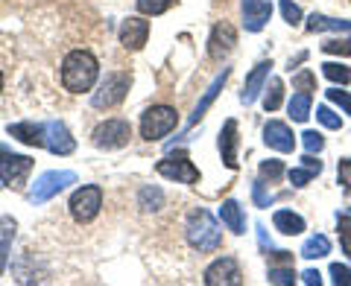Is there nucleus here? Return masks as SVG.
<instances>
[{
  "mask_svg": "<svg viewBox=\"0 0 351 286\" xmlns=\"http://www.w3.org/2000/svg\"><path fill=\"white\" fill-rule=\"evenodd\" d=\"M173 6V0H138V9L144 15H161Z\"/></svg>",
  "mask_w": 351,
  "mask_h": 286,
  "instance_id": "nucleus-33",
  "label": "nucleus"
},
{
  "mask_svg": "<svg viewBox=\"0 0 351 286\" xmlns=\"http://www.w3.org/2000/svg\"><path fill=\"white\" fill-rule=\"evenodd\" d=\"M272 222H276V231H281V234H287V237H295L304 231V219L293 211H276Z\"/></svg>",
  "mask_w": 351,
  "mask_h": 286,
  "instance_id": "nucleus-23",
  "label": "nucleus"
},
{
  "mask_svg": "<svg viewBox=\"0 0 351 286\" xmlns=\"http://www.w3.org/2000/svg\"><path fill=\"white\" fill-rule=\"evenodd\" d=\"M234 44H237L234 27L228 24V21H219V24H214V29H211V38H208V56L214 62H223L228 53L234 50Z\"/></svg>",
  "mask_w": 351,
  "mask_h": 286,
  "instance_id": "nucleus-11",
  "label": "nucleus"
},
{
  "mask_svg": "<svg viewBox=\"0 0 351 286\" xmlns=\"http://www.w3.org/2000/svg\"><path fill=\"white\" fill-rule=\"evenodd\" d=\"M281 100H284V82L272 79L269 88H267V96H263V108H267V112H278Z\"/></svg>",
  "mask_w": 351,
  "mask_h": 286,
  "instance_id": "nucleus-28",
  "label": "nucleus"
},
{
  "mask_svg": "<svg viewBox=\"0 0 351 286\" xmlns=\"http://www.w3.org/2000/svg\"><path fill=\"white\" fill-rule=\"evenodd\" d=\"M219 155L228 170H237V120H226L219 131Z\"/></svg>",
  "mask_w": 351,
  "mask_h": 286,
  "instance_id": "nucleus-17",
  "label": "nucleus"
},
{
  "mask_svg": "<svg viewBox=\"0 0 351 286\" xmlns=\"http://www.w3.org/2000/svg\"><path fill=\"white\" fill-rule=\"evenodd\" d=\"M94 146L97 149H120L126 146L129 138H132V126L126 123V120H106V123H100L94 129Z\"/></svg>",
  "mask_w": 351,
  "mask_h": 286,
  "instance_id": "nucleus-9",
  "label": "nucleus"
},
{
  "mask_svg": "<svg viewBox=\"0 0 351 286\" xmlns=\"http://www.w3.org/2000/svg\"><path fill=\"white\" fill-rule=\"evenodd\" d=\"M228 73H232V70H228V68H223V73H219L217 79L211 82V88H208V91H205V96H202L199 103H196L193 114H191V120H188V126H196V123H199V120L205 117V112H208V108H211V103L217 100V94L223 91V85H226V79H228Z\"/></svg>",
  "mask_w": 351,
  "mask_h": 286,
  "instance_id": "nucleus-18",
  "label": "nucleus"
},
{
  "mask_svg": "<svg viewBox=\"0 0 351 286\" xmlns=\"http://www.w3.org/2000/svg\"><path fill=\"white\" fill-rule=\"evenodd\" d=\"M339 246H343V251H346L348 260H351V234H339Z\"/></svg>",
  "mask_w": 351,
  "mask_h": 286,
  "instance_id": "nucleus-46",
  "label": "nucleus"
},
{
  "mask_svg": "<svg viewBox=\"0 0 351 286\" xmlns=\"http://www.w3.org/2000/svg\"><path fill=\"white\" fill-rule=\"evenodd\" d=\"M322 53H334V56H351V36H346L343 41L331 38L322 44Z\"/></svg>",
  "mask_w": 351,
  "mask_h": 286,
  "instance_id": "nucleus-32",
  "label": "nucleus"
},
{
  "mask_svg": "<svg viewBox=\"0 0 351 286\" xmlns=\"http://www.w3.org/2000/svg\"><path fill=\"white\" fill-rule=\"evenodd\" d=\"M0 91H3V73H0Z\"/></svg>",
  "mask_w": 351,
  "mask_h": 286,
  "instance_id": "nucleus-47",
  "label": "nucleus"
},
{
  "mask_svg": "<svg viewBox=\"0 0 351 286\" xmlns=\"http://www.w3.org/2000/svg\"><path fill=\"white\" fill-rule=\"evenodd\" d=\"M269 68H272V62H261V64H255V70H252V73L246 76L243 94H240V103H243V105H252V103L258 100V94L263 91V85H267Z\"/></svg>",
  "mask_w": 351,
  "mask_h": 286,
  "instance_id": "nucleus-16",
  "label": "nucleus"
},
{
  "mask_svg": "<svg viewBox=\"0 0 351 286\" xmlns=\"http://www.w3.org/2000/svg\"><path fill=\"white\" fill-rule=\"evenodd\" d=\"M287 175H290V184H293V187H304V184H311V181L316 179V172L307 170V167H295V170H290Z\"/></svg>",
  "mask_w": 351,
  "mask_h": 286,
  "instance_id": "nucleus-36",
  "label": "nucleus"
},
{
  "mask_svg": "<svg viewBox=\"0 0 351 286\" xmlns=\"http://www.w3.org/2000/svg\"><path fill=\"white\" fill-rule=\"evenodd\" d=\"M156 170H158V175H164V179H170V181H182V184L199 181V170L193 167V161L184 155V152H176V155L161 158L156 164Z\"/></svg>",
  "mask_w": 351,
  "mask_h": 286,
  "instance_id": "nucleus-8",
  "label": "nucleus"
},
{
  "mask_svg": "<svg viewBox=\"0 0 351 286\" xmlns=\"http://www.w3.org/2000/svg\"><path fill=\"white\" fill-rule=\"evenodd\" d=\"M307 32H325V29H334V32H351V21H339V18H325V15H311L304 24Z\"/></svg>",
  "mask_w": 351,
  "mask_h": 286,
  "instance_id": "nucleus-22",
  "label": "nucleus"
},
{
  "mask_svg": "<svg viewBox=\"0 0 351 286\" xmlns=\"http://www.w3.org/2000/svg\"><path fill=\"white\" fill-rule=\"evenodd\" d=\"M32 170V158L27 155H15L0 143V181L6 187H21L27 181V175Z\"/></svg>",
  "mask_w": 351,
  "mask_h": 286,
  "instance_id": "nucleus-7",
  "label": "nucleus"
},
{
  "mask_svg": "<svg viewBox=\"0 0 351 286\" xmlns=\"http://www.w3.org/2000/svg\"><path fill=\"white\" fill-rule=\"evenodd\" d=\"M311 108H313L311 94L302 91V94H293V100H290V105H287V112H290V117L295 120V123H304V120L311 117Z\"/></svg>",
  "mask_w": 351,
  "mask_h": 286,
  "instance_id": "nucleus-25",
  "label": "nucleus"
},
{
  "mask_svg": "<svg viewBox=\"0 0 351 286\" xmlns=\"http://www.w3.org/2000/svg\"><path fill=\"white\" fill-rule=\"evenodd\" d=\"M267 281L269 283H278V286H287V283L295 281V272H293V266H272Z\"/></svg>",
  "mask_w": 351,
  "mask_h": 286,
  "instance_id": "nucleus-31",
  "label": "nucleus"
},
{
  "mask_svg": "<svg viewBox=\"0 0 351 286\" xmlns=\"http://www.w3.org/2000/svg\"><path fill=\"white\" fill-rule=\"evenodd\" d=\"M272 260L281 263V266H290V263H293V255H290V251H272Z\"/></svg>",
  "mask_w": 351,
  "mask_h": 286,
  "instance_id": "nucleus-45",
  "label": "nucleus"
},
{
  "mask_svg": "<svg viewBox=\"0 0 351 286\" xmlns=\"http://www.w3.org/2000/svg\"><path fill=\"white\" fill-rule=\"evenodd\" d=\"M15 219L12 216H3L0 219V272H3L6 266V255H9V248H12V239H15Z\"/></svg>",
  "mask_w": 351,
  "mask_h": 286,
  "instance_id": "nucleus-24",
  "label": "nucleus"
},
{
  "mask_svg": "<svg viewBox=\"0 0 351 286\" xmlns=\"http://www.w3.org/2000/svg\"><path fill=\"white\" fill-rule=\"evenodd\" d=\"M219 219H223V225L232 231V234H246L243 207H240L234 199H226V202H223V207H219Z\"/></svg>",
  "mask_w": 351,
  "mask_h": 286,
  "instance_id": "nucleus-20",
  "label": "nucleus"
},
{
  "mask_svg": "<svg viewBox=\"0 0 351 286\" xmlns=\"http://www.w3.org/2000/svg\"><path fill=\"white\" fill-rule=\"evenodd\" d=\"M263 143L276 152H293L295 149V135H293V129L287 123L269 120V123L263 126Z\"/></svg>",
  "mask_w": 351,
  "mask_h": 286,
  "instance_id": "nucleus-13",
  "label": "nucleus"
},
{
  "mask_svg": "<svg viewBox=\"0 0 351 286\" xmlns=\"http://www.w3.org/2000/svg\"><path fill=\"white\" fill-rule=\"evenodd\" d=\"M9 135L27 146H44V126L24 120V123H9Z\"/></svg>",
  "mask_w": 351,
  "mask_h": 286,
  "instance_id": "nucleus-19",
  "label": "nucleus"
},
{
  "mask_svg": "<svg viewBox=\"0 0 351 286\" xmlns=\"http://www.w3.org/2000/svg\"><path fill=\"white\" fill-rule=\"evenodd\" d=\"M328 100H331L334 105H339L346 114H351V94L348 91H339V88H331V91H325Z\"/></svg>",
  "mask_w": 351,
  "mask_h": 286,
  "instance_id": "nucleus-38",
  "label": "nucleus"
},
{
  "mask_svg": "<svg viewBox=\"0 0 351 286\" xmlns=\"http://www.w3.org/2000/svg\"><path fill=\"white\" fill-rule=\"evenodd\" d=\"M299 255H302L304 260H319V257H328V255H331V239H328L325 234H313V237H307Z\"/></svg>",
  "mask_w": 351,
  "mask_h": 286,
  "instance_id": "nucleus-21",
  "label": "nucleus"
},
{
  "mask_svg": "<svg viewBox=\"0 0 351 286\" xmlns=\"http://www.w3.org/2000/svg\"><path fill=\"white\" fill-rule=\"evenodd\" d=\"M68 184H76V172H71V170H50V172H44V175H38V179H36V184H32L29 202L32 205L47 202L56 193H62Z\"/></svg>",
  "mask_w": 351,
  "mask_h": 286,
  "instance_id": "nucleus-5",
  "label": "nucleus"
},
{
  "mask_svg": "<svg viewBox=\"0 0 351 286\" xmlns=\"http://www.w3.org/2000/svg\"><path fill=\"white\" fill-rule=\"evenodd\" d=\"M293 88H299V91H316V73L311 70H302V73H295L293 76Z\"/></svg>",
  "mask_w": 351,
  "mask_h": 286,
  "instance_id": "nucleus-35",
  "label": "nucleus"
},
{
  "mask_svg": "<svg viewBox=\"0 0 351 286\" xmlns=\"http://www.w3.org/2000/svg\"><path fill=\"white\" fill-rule=\"evenodd\" d=\"M337 181L351 193V158H343L337 164Z\"/></svg>",
  "mask_w": 351,
  "mask_h": 286,
  "instance_id": "nucleus-40",
  "label": "nucleus"
},
{
  "mask_svg": "<svg viewBox=\"0 0 351 286\" xmlns=\"http://www.w3.org/2000/svg\"><path fill=\"white\" fill-rule=\"evenodd\" d=\"M44 146H47L53 155H71L73 152V138L64 123H59V120H50V123H44Z\"/></svg>",
  "mask_w": 351,
  "mask_h": 286,
  "instance_id": "nucleus-12",
  "label": "nucleus"
},
{
  "mask_svg": "<svg viewBox=\"0 0 351 286\" xmlns=\"http://www.w3.org/2000/svg\"><path fill=\"white\" fill-rule=\"evenodd\" d=\"M138 202L144 211H161V205H164V193L158 190V187H144L138 196Z\"/></svg>",
  "mask_w": 351,
  "mask_h": 286,
  "instance_id": "nucleus-27",
  "label": "nucleus"
},
{
  "mask_svg": "<svg viewBox=\"0 0 351 286\" xmlns=\"http://www.w3.org/2000/svg\"><path fill=\"white\" fill-rule=\"evenodd\" d=\"M269 15H272L269 0H243V27L249 32H261L267 27Z\"/></svg>",
  "mask_w": 351,
  "mask_h": 286,
  "instance_id": "nucleus-15",
  "label": "nucleus"
},
{
  "mask_svg": "<svg viewBox=\"0 0 351 286\" xmlns=\"http://www.w3.org/2000/svg\"><path fill=\"white\" fill-rule=\"evenodd\" d=\"M322 73L334 85H348L351 82V68H346V64H339V62H325L322 64Z\"/></svg>",
  "mask_w": 351,
  "mask_h": 286,
  "instance_id": "nucleus-26",
  "label": "nucleus"
},
{
  "mask_svg": "<svg viewBox=\"0 0 351 286\" xmlns=\"http://www.w3.org/2000/svg\"><path fill=\"white\" fill-rule=\"evenodd\" d=\"M205 283L208 286H237V283H243V272H240L237 260L232 255H226L205 269Z\"/></svg>",
  "mask_w": 351,
  "mask_h": 286,
  "instance_id": "nucleus-10",
  "label": "nucleus"
},
{
  "mask_svg": "<svg viewBox=\"0 0 351 286\" xmlns=\"http://www.w3.org/2000/svg\"><path fill=\"white\" fill-rule=\"evenodd\" d=\"M179 123V114L170 105H152L149 112L141 117V138L144 140H161Z\"/></svg>",
  "mask_w": 351,
  "mask_h": 286,
  "instance_id": "nucleus-3",
  "label": "nucleus"
},
{
  "mask_svg": "<svg viewBox=\"0 0 351 286\" xmlns=\"http://www.w3.org/2000/svg\"><path fill=\"white\" fill-rule=\"evenodd\" d=\"M132 85V76L117 70V73H106V79L100 85V91H94L91 96V105L94 108H114L126 100V91Z\"/></svg>",
  "mask_w": 351,
  "mask_h": 286,
  "instance_id": "nucleus-4",
  "label": "nucleus"
},
{
  "mask_svg": "<svg viewBox=\"0 0 351 286\" xmlns=\"http://www.w3.org/2000/svg\"><path fill=\"white\" fill-rule=\"evenodd\" d=\"M302 140H304V149L307 152H322L325 149V138L319 135V131H313V129H307L304 135H302Z\"/></svg>",
  "mask_w": 351,
  "mask_h": 286,
  "instance_id": "nucleus-37",
  "label": "nucleus"
},
{
  "mask_svg": "<svg viewBox=\"0 0 351 286\" xmlns=\"http://www.w3.org/2000/svg\"><path fill=\"white\" fill-rule=\"evenodd\" d=\"M281 175H284V164H281V161L269 158V161H263V164H261V179H263V181L276 184V181L281 179Z\"/></svg>",
  "mask_w": 351,
  "mask_h": 286,
  "instance_id": "nucleus-29",
  "label": "nucleus"
},
{
  "mask_svg": "<svg viewBox=\"0 0 351 286\" xmlns=\"http://www.w3.org/2000/svg\"><path fill=\"white\" fill-rule=\"evenodd\" d=\"M252 196H255L258 207H269L272 205V196H267V190H263V179H258L255 184H252Z\"/></svg>",
  "mask_w": 351,
  "mask_h": 286,
  "instance_id": "nucleus-41",
  "label": "nucleus"
},
{
  "mask_svg": "<svg viewBox=\"0 0 351 286\" xmlns=\"http://www.w3.org/2000/svg\"><path fill=\"white\" fill-rule=\"evenodd\" d=\"M337 231L339 234H351V207L337 213Z\"/></svg>",
  "mask_w": 351,
  "mask_h": 286,
  "instance_id": "nucleus-42",
  "label": "nucleus"
},
{
  "mask_svg": "<svg viewBox=\"0 0 351 286\" xmlns=\"http://www.w3.org/2000/svg\"><path fill=\"white\" fill-rule=\"evenodd\" d=\"M149 38V24L144 18H126L123 24H120V44H123L126 50H141Z\"/></svg>",
  "mask_w": 351,
  "mask_h": 286,
  "instance_id": "nucleus-14",
  "label": "nucleus"
},
{
  "mask_svg": "<svg viewBox=\"0 0 351 286\" xmlns=\"http://www.w3.org/2000/svg\"><path fill=\"white\" fill-rule=\"evenodd\" d=\"M316 120H319L325 129H334V131L343 129V120H339V114H334L328 105H319V108H316Z\"/></svg>",
  "mask_w": 351,
  "mask_h": 286,
  "instance_id": "nucleus-30",
  "label": "nucleus"
},
{
  "mask_svg": "<svg viewBox=\"0 0 351 286\" xmlns=\"http://www.w3.org/2000/svg\"><path fill=\"white\" fill-rule=\"evenodd\" d=\"M97 76H100V64L91 56L88 50H73L68 53V59L62 64V82L71 94H82V91H91Z\"/></svg>",
  "mask_w": 351,
  "mask_h": 286,
  "instance_id": "nucleus-1",
  "label": "nucleus"
},
{
  "mask_svg": "<svg viewBox=\"0 0 351 286\" xmlns=\"http://www.w3.org/2000/svg\"><path fill=\"white\" fill-rule=\"evenodd\" d=\"M302 283H307V286H319V283H322V274L316 272V269H307V272L302 274Z\"/></svg>",
  "mask_w": 351,
  "mask_h": 286,
  "instance_id": "nucleus-44",
  "label": "nucleus"
},
{
  "mask_svg": "<svg viewBox=\"0 0 351 286\" xmlns=\"http://www.w3.org/2000/svg\"><path fill=\"white\" fill-rule=\"evenodd\" d=\"M281 15L290 27H299L302 24V9L293 3V0H281Z\"/></svg>",
  "mask_w": 351,
  "mask_h": 286,
  "instance_id": "nucleus-34",
  "label": "nucleus"
},
{
  "mask_svg": "<svg viewBox=\"0 0 351 286\" xmlns=\"http://www.w3.org/2000/svg\"><path fill=\"white\" fill-rule=\"evenodd\" d=\"M184 234H188V243L196 251H217L219 243H223V231H219L217 219L208 211H193L188 216V225H184Z\"/></svg>",
  "mask_w": 351,
  "mask_h": 286,
  "instance_id": "nucleus-2",
  "label": "nucleus"
},
{
  "mask_svg": "<svg viewBox=\"0 0 351 286\" xmlns=\"http://www.w3.org/2000/svg\"><path fill=\"white\" fill-rule=\"evenodd\" d=\"M302 167H307V170H313L316 175H319V172H322V161H316V158H313V152H307V155L302 158Z\"/></svg>",
  "mask_w": 351,
  "mask_h": 286,
  "instance_id": "nucleus-43",
  "label": "nucleus"
},
{
  "mask_svg": "<svg viewBox=\"0 0 351 286\" xmlns=\"http://www.w3.org/2000/svg\"><path fill=\"white\" fill-rule=\"evenodd\" d=\"M331 281L337 286H351V269L343 266V263H334V266H331Z\"/></svg>",
  "mask_w": 351,
  "mask_h": 286,
  "instance_id": "nucleus-39",
  "label": "nucleus"
},
{
  "mask_svg": "<svg viewBox=\"0 0 351 286\" xmlns=\"http://www.w3.org/2000/svg\"><path fill=\"white\" fill-rule=\"evenodd\" d=\"M68 207H71V216L76 219V222H91L103 207V190L97 184H85L71 196Z\"/></svg>",
  "mask_w": 351,
  "mask_h": 286,
  "instance_id": "nucleus-6",
  "label": "nucleus"
}]
</instances>
